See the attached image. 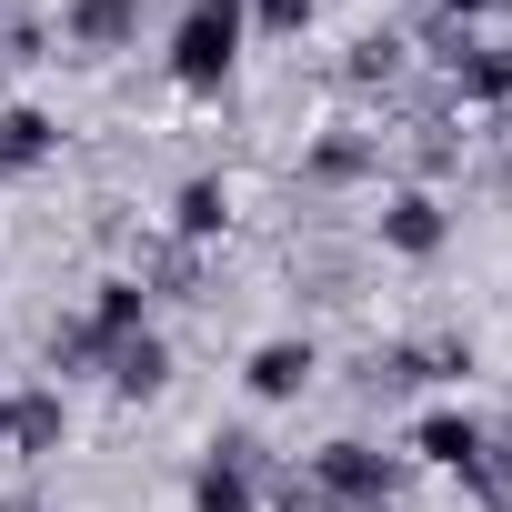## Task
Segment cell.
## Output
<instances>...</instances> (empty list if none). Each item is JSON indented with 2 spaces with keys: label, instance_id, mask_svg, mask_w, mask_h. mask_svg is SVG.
<instances>
[{
  "label": "cell",
  "instance_id": "cell-1",
  "mask_svg": "<svg viewBox=\"0 0 512 512\" xmlns=\"http://www.w3.org/2000/svg\"><path fill=\"white\" fill-rule=\"evenodd\" d=\"M241 51H251V0H181L171 11V91H191V101H221L231 91V71H241Z\"/></svg>",
  "mask_w": 512,
  "mask_h": 512
},
{
  "label": "cell",
  "instance_id": "cell-2",
  "mask_svg": "<svg viewBox=\"0 0 512 512\" xmlns=\"http://www.w3.org/2000/svg\"><path fill=\"white\" fill-rule=\"evenodd\" d=\"M302 482H312L332 512H392V492H402V462H392L382 442L342 432V442H322V452L302 462Z\"/></svg>",
  "mask_w": 512,
  "mask_h": 512
},
{
  "label": "cell",
  "instance_id": "cell-3",
  "mask_svg": "<svg viewBox=\"0 0 512 512\" xmlns=\"http://www.w3.org/2000/svg\"><path fill=\"white\" fill-rule=\"evenodd\" d=\"M191 512H262V442L251 432H211V452L191 462Z\"/></svg>",
  "mask_w": 512,
  "mask_h": 512
},
{
  "label": "cell",
  "instance_id": "cell-4",
  "mask_svg": "<svg viewBox=\"0 0 512 512\" xmlns=\"http://www.w3.org/2000/svg\"><path fill=\"white\" fill-rule=\"evenodd\" d=\"M372 241L392 251V262H442V241H452V211H442V191H432V181H402V191H382V211H372Z\"/></svg>",
  "mask_w": 512,
  "mask_h": 512
},
{
  "label": "cell",
  "instance_id": "cell-5",
  "mask_svg": "<svg viewBox=\"0 0 512 512\" xmlns=\"http://www.w3.org/2000/svg\"><path fill=\"white\" fill-rule=\"evenodd\" d=\"M312 382H322V342L312 332H272V342L241 352V392L251 402H302Z\"/></svg>",
  "mask_w": 512,
  "mask_h": 512
},
{
  "label": "cell",
  "instance_id": "cell-6",
  "mask_svg": "<svg viewBox=\"0 0 512 512\" xmlns=\"http://www.w3.org/2000/svg\"><path fill=\"white\" fill-rule=\"evenodd\" d=\"M61 41H71L81 61L131 51V41H141V0H61Z\"/></svg>",
  "mask_w": 512,
  "mask_h": 512
},
{
  "label": "cell",
  "instance_id": "cell-7",
  "mask_svg": "<svg viewBox=\"0 0 512 512\" xmlns=\"http://www.w3.org/2000/svg\"><path fill=\"white\" fill-rule=\"evenodd\" d=\"M51 161H61V111L11 101V111H0V181H31V171H51Z\"/></svg>",
  "mask_w": 512,
  "mask_h": 512
},
{
  "label": "cell",
  "instance_id": "cell-8",
  "mask_svg": "<svg viewBox=\"0 0 512 512\" xmlns=\"http://www.w3.org/2000/svg\"><path fill=\"white\" fill-rule=\"evenodd\" d=\"M382 171V131H322L312 151H302V181L312 191H352V181H372Z\"/></svg>",
  "mask_w": 512,
  "mask_h": 512
},
{
  "label": "cell",
  "instance_id": "cell-9",
  "mask_svg": "<svg viewBox=\"0 0 512 512\" xmlns=\"http://www.w3.org/2000/svg\"><path fill=\"white\" fill-rule=\"evenodd\" d=\"M472 452H482V412L432 402V412L412 422V462H432V472H472Z\"/></svg>",
  "mask_w": 512,
  "mask_h": 512
},
{
  "label": "cell",
  "instance_id": "cell-10",
  "mask_svg": "<svg viewBox=\"0 0 512 512\" xmlns=\"http://www.w3.org/2000/svg\"><path fill=\"white\" fill-rule=\"evenodd\" d=\"M71 432V402L61 392H11V432H0V452H21V462H51Z\"/></svg>",
  "mask_w": 512,
  "mask_h": 512
},
{
  "label": "cell",
  "instance_id": "cell-11",
  "mask_svg": "<svg viewBox=\"0 0 512 512\" xmlns=\"http://www.w3.org/2000/svg\"><path fill=\"white\" fill-rule=\"evenodd\" d=\"M221 231H231V181H221V171H191V181L171 191V241L201 251V241H221Z\"/></svg>",
  "mask_w": 512,
  "mask_h": 512
},
{
  "label": "cell",
  "instance_id": "cell-12",
  "mask_svg": "<svg viewBox=\"0 0 512 512\" xmlns=\"http://www.w3.org/2000/svg\"><path fill=\"white\" fill-rule=\"evenodd\" d=\"M101 372H111V392H121V402H151V392L171 382V342H161V332H141V342H121Z\"/></svg>",
  "mask_w": 512,
  "mask_h": 512
},
{
  "label": "cell",
  "instance_id": "cell-13",
  "mask_svg": "<svg viewBox=\"0 0 512 512\" xmlns=\"http://www.w3.org/2000/svg\"><path fill=\"white\" fill-rule=\"evenodd\" d=\"M462 492H472V502H492V512H512V422H482V452H472Z\"/></svg>",
  "mask_w": 512,
  "mask_h": 512
},
{
  "label": "cell",
  "instance_id": "cell-14",
  "mask_svg": "<svg viewBox=\"0 0 512 512\" xmlns=\"http://www.w3.org/2000/svg\"><path fill=\"white\" fill-rule=\"evenodd\" d=\"M322 0H251V41H302Z\"/></svg>",
  "mask_w": 512,
  "mask_h": 512
},
{
  "label": "cell",
  "instance_id": "cell-15",
  "mask_svg": "<svg viewBox=\"0 0 512 512\" xmlns=\"http://www.w3.org/2000/svg\"><path fill=\"white\" fill-rule=\"evenodd\" d=\"M402 71V31H362L352 41V81H392Z\"/></svg>",
  "mask_w": 512,
  "mask_h": 512
},
{
  "label": "cell",
  "instance_id": "cell-16",
  "mask_svg": "<svg viewBox=\"0 0 512 512\" xmlns=\"http://www.w3.org/2000/svg\"><path fill=\"white\" fill-rule=\"evenodd\" d=\"M272 512H332V502H322L302 472H282V482H272Z\"/></svg>",
  "mask_w": 512,
  "mask_h": 512
},
{
  "label": "cell",
  "instance_id": "cell-17",
  "mask_svg": "<svg viewBox=\"0 0 512 512\" xmlns=\"http://www.w3.org/2000/svg\"><path fill=\"white\" fill-rule=\"evenodd\" d=\"M432 11H442L452 31H472V21H492V11H502V0H432Z\"/></svg>",
  "mask_w": 512,
  "mask_h": 512
},
{
  "label": "cell",
  "instance_id": "cell-18",
  "mask_svg": "<svg viewBox=\"0 0 512 512\" xmlns=\"http://www.w3.org/2000/svg\"><path fill=\"white\" fill-rule=\"evenodd\" d=\"M502 11H512V0H502Z\"/></svg>",
  "mask_w": 512,
  "mask_h": 512
}]
</instances>
